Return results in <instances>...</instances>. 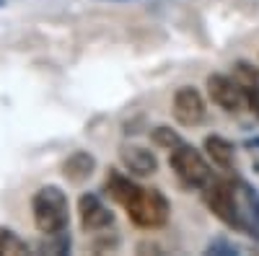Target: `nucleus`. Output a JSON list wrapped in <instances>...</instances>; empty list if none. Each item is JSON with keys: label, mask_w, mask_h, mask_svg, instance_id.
Here are the masks:
<instances>
[{"label": "nucleus", "mask_w": 259, "mask_h": 256, "mask_svg": "<svg viewBox=\"0 0 259 256\" xmlns=\"http://www.w3.org/2000/svg\"><path fill=\"white\" fill-rule=\"evenodd\" d=\"M31 210H34V225L47 236H60L68 228L70 204L60 186H41L31 199Z\"/></svg>", "instance_id": "f257e3e1"}, {"label": "nucleus", "mask_w": 259, "mask_h": 256, "mask_svg": "<svg viewBox=\"0 0 259 256\" xmlns=\"http://www.w3.org/2000/svg\"><path fill=\"white\" fill-rule=\"evenodd\" d=\"M78 212H80V225L83 230H104L114 223V215L101 204L99 197L94 194H83L78 202Z\"/></svg>", "instance_id": "0eeeda50"}, {"label": "nucleus", "mask_w": 259, "mask_h": 256, "mask_svg": "<svg viewBox=\"0 0 259 256\" xmlns=\"http://www.w3.org/2000/svg\"><path fill=\"white\" fill-rule=\"evenodd\" d=\"M174 117L184 127H197L205 119V101L194 88H179L174 96Z\"/></svg>", "instance_id": "423d86ee"}, {"label": "nucleus", "mask_w": 259, "mask_h": 256, "mask_svg": "<svg viewBox=\"0 0 259 256\" xmlns=\"http://www.w3.org/2000/svg\"><path fill=\"white\" fill-rule=\"evenodd\" d=\"M119 156H122L124 168L138 174V176H150V174H156V168H158L153 150H148L143 145H124Z\"/></svg>", "instance_id": "6e6552de"}, {"label": "nucleus", "mask_w": 259, "mask_h": 256, "mask_svg": "<svg viewBox=\"0 0 259 256\" xmlns=\"http://www.w3.org/2000/svg\"><path fill=\"white\" fill-rule=\"evenodd\" d=\"M210 253H236V246H228L226 241H215L210 243Z\"/></svg>", "instance_id": "4468645a"}, {"label": "nucleus", "mask_w": 259, "mask_h": 256, "mask_svg": "<svg viewBox=\"0 0 259 256\" xmlns=\"http://www.w3.org/2000/svg\"><path fill=\"white\" fill-rule=\"evenodd\" d=\"M249 210H251V220H254V230L259 236V194L249 191Z\"/></svg>", "instance_id": "ddd939ff"}, {"label": "nucleus", "mask_w": 259, "mask_h": 256, "mask_svg": "<svg viewBox=\"0 0 259 256\" xmlns=\"http://www.w3.org/2000/svg\"><path fill=\"white\" fill-rule=\"evenodd\" d=\"M29 253L26 241H21L13 230H0V256H21Z\"/></svg>", "instance_id": "9b49d317"}, {"label": "nucleus", "mask_w": 259, "mask_h": 256, "mask_svg": "<svg viewBox=\"0 0 259 256\" xmlns=\"http://www.w3.org/2000/svg\"><path fill=\"white\" fill-rule=\"evenodd\" d=\"M168 166L171 171L179 176V181L184 186H192V189H205L210 181H212V174H210V166L207 161L194 150V147L179 142L177 147H171V156H168Z\"/></svg>", "instance_id": "7ed1b4c3"}, {"label": "nucleus", "mask_w": 259, "mask_h": 256, "mask_svg": "<svg viewBox=\"0 0 259 256\" xmlns=\"http://www.w3.org/2000/svg\"><path fill=\"white\" fill-rule=\"evenodd\" d=\"M94 168H96V158L91 153H85V150H78V153H73L68 161L62 163V174H65L68 181L80 184V181H85L94 174Z\"/></svg>", "instance_id": "1a4fd4ad"}, {"label": "nucleus", "mask_w": 259, "mask_h": 256, "mask_svg": "<svg viewBox=\"0 0 259 256\" xmlns=\"http://www.w3.org/2000/svg\"><path fill=\"white\" fill-rule=\"evenodd\" d=\"M207 93H210L212 104H218L226 112H241L246 104V96H244V88L239 85V80L228 78V75H210Z\"/></svg>", "instance_id": "39448f33"}, {"label": "nucleus", "mask_w": 259, "mask_h": 256, "mask_svg": "<svg viewBox=\"0 0 259 256\" xmlns=\"http://www.w3.org/2000/svg\"><path fill=\"white\" fill-rule=\"evenodd\" d=\"M205 150H207V156L212 158L215 166H221V168H231L233 166V145L228 140H223L218 135H210L205 140Z\"/></svg>", "instance_id": "9d476101"}, {"label": "nucleus", "mask_w": 259, "mask_h": 256, "mask_svg": "<svg viewBox=\"0 0 259 256\" xmlns=\"http://www.w3.org/2000/svg\"><path fill=\"white\" fill-rule=\"evenodd\" d=\"M205 204L210 207V212L218 220H223L228 228H236V230H244L246 223H244V212L236 202V194H233V186L228 181H210L205 186Z\"/></svg>", "instance_id": "20e7f679"}, {"label": "nucleus", "mask_w": 259, "mask_h": 256, "mask_svg": "<svg viewBox=\"0 0 259 256\" xmlns=\"http://www.w3.org/2000/svg\"><path fill=\"white\" fill-rule=\"evenodd\" d=\"M124 210H127V215L133 218V223L140 225V228H161V225H166L168 212H171L168 199L158 189H140V186H138L135 194L130 197Z\"/></svg>", "instance_id": "f03ea898"}, {"label": "nucleus", "mask_w": 259, "mask_h": 256, "mask_svg": "<svg viewBox=\"0 0 259 256\" xmlns=\"http://www.w3.org/2000/svg\"><path fill=\"white\" fill-rule=\"evenodd\" d=\"M153 142L156 145H163V147H168V150H171V147H177L182 140H179V135L171 132L168 127H156V130H153Z\"/></svg>", "instance_id": "f8f14e48"}]
</instances>
